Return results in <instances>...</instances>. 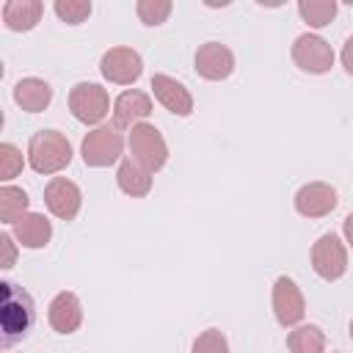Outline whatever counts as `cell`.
<instances>
[{"mask_svg": "<svg viewBox=\"0 0 353 353\" xmlns=\"http://www.w3.org/2000/svg\"><path fill=\"white\" fill-rule=\"evenodd\" d=\"M290 353H323L325 350V334L320 325H298L287 336Z\"/></svg>", "mask_w": 353, "mask_h": 353, "instance_id": "obj_20", "label": "cell"}, {"mask_svg": "<svg viewBox=\"0 0 353 353\" xmlns=\"http://www.w3.org/2000/svg\"><path fill=\"white\" fill-rule=\"evenodd\" d=\"M121 149H124V141H121V132L113 124H102V127L91 130L80 143L83 163L91 165V168L113 165L121 157Z\"/></svg>", "mask_w": 353, "mask_h": 353, "instance_id": "obj_4", "label": "cell"}, {"mask_svg": "<svg viewBox=\"0 0 353 353\" xmlns=\"http://www.w3.org/2000/svg\"><path fill=\"white\" fill-rule=\"evenodd\" d=\"M174 11V3L171 0H138L135 3V14L143 25H163L168 19V14Z\"/></svg>", "mask_w": 353, "mask_h": 353, "instance_id": "obj_23", "label": "cell"}, {"mask_svg": "<svg viewBox=\"0 0 353 353\" xmlns=\"http://www.w3.org/2000/svg\"><path fill=\"white\" fill-rule=\"evenodd\" d=\"M14 102L28 113H41L52 102V88L41 77H22L14 85Z\"/></svg>", "mask_w": 353, "mask_h": 353, "instance_id": "obj_18", "label": "cell"}, {"mask_svg": "<svg viewBox=\"0 0 353 353\" xmlns=\"http://www.w3.org/2000/svg\"><path fill=\"white\" fill-rule=\"evenodd\" d=\"M130 154L138 165H143L149 174L160 171L168 160V146H165V138L160 135V130L154 124H135L130 130Z\"/></svg>", "mask_w": 353, "mask_h": 353, "instance_id": "obj_3", "label": "cell"}, {"mask_svg": "<svg viewBox=\"0 0 353 353\" xmlns=\"http://www.w3.org/2000/svg\"><path fill=\"white\" fill-rule=\"evenodd\" d=\"M14 240L25 248H44L52 237V223L41 212H25L19 221L11 223Z\"/></svg>", "mask_w": 353, "mask_h": 353, "instance_id": "obj_16", "label": "cell"}, {"mask_svg": "<svg viewBox=\"0 0 353 353\" xmlns=\"http://www.w3.org/2000/svg\"><path fill=\"white\" fill-rule=\"evenodd\" d=\"M44 204L47 210L61 218V221H74L77 212H80V204H83V193L80 188L66 179V176H52L44 188Z\"/></svg>", "mask_w": 353, "mask_h": 353, "instance_id": "obj_10", "label": "cell"}, {"mask_svg": "<svg viewBox=\"0 0 353 353\" xmlns=\"http://www.w3.org/2000/svg\"><path fill=\"white\" fill-rule=\"evenodd\" d=\"M336 190L325 182H306L295 193V210L303 218H323L336 207Z\"/></svg>", "mask_w": 353, "mask_h": 353, "instance_id": "obj_12", "label": "cell"}, {"mask_svg": "<svg viewBox=\"0 0 353 353\" xmlns=\"http://www.w3.org/2000/svg\"><path fill=\"white\" fill-rule=\"evenodd\" d=\"M312 268L325 281H336V279L345 276V270H347V248L334 232L323 234L312 245Z\"/></svg>", "mask_w": 353, "mask_h": 353, "instance_id": "obj_6", "label": "cell"}, {"mask_svg": "<svg viewBox=\"0 0 353 353\" xmlns=\"http://www.w3.org/2000/svg\"><path fill=\"white\" fill-rule=\"evenodd\" d=\"M149 85H152L154 99L165 110H171L176 116H190L193 113V97H190V91L179 80H174L168 74H152V83Z\"/></svg>", "mask_w": 353, "mask_h": 353, "instance_id": "obj_13", "label": "cell"}, {"mask_svg": "<svg viewBox=\"0 0 353 353\" xmlns=\"http://www.w3.org/2000/svg\"><path fill=\"white\" fill-rule=\"evenodd\" d=\"M69 110L83 124H99L110 110V97L99 83H77L69 91Z\"/></svg>", "mask_w": 353, "mask_h": 353, "instance_id": "obj_5", "label": "cell"}, {"mask_svg": "<svg viewBox=\"0 0 353 353\" xmlns=\"http://www.w3.org/2000/svg\"><path fill=\"white\" fill-rule=\"evenodd\" d=\"M116 182H119L121 193H127L132 199H143L152 190V174L143 165H138L132 157L130 160H121V165L116 171Z\"/></svg>", "mask_w": 353, "mask_h": 353, "instance_id": "obj_19", "label": "cell"}, {"mask_svg": "<svg viewBox=\"0 0 353 353\" xmlns=\"http://www.w3.org/2000/svg\"><path fill=\"white\" fill-rule=\"evenodd\" d=\"M25 160H22V152L14 146V143H0V179L8 182L14 179L19 171H22Z\"/></svg>", "mask_w": 353, "mask_h": 353, "instance_id": "obj_26", "label": "cell"}, {"mask_svg": "<svg viewBox=\"0 0 353 353\" xmlns=\"http://www.w3.org/2000/svg\"><path fill=\"white\" fill-rule=\"evenodd\" d=\"M41 14H44L41 0H8V3H3V22L8 30H17V33L33 30L41 22Z\"/></svg>", "mask_w": 353, "mask_h": 353, "instance_id": "obj_17", "label": "cell"}, {"mask_svg": "<svg viewBox=\"0 0 353 353\" xmlns=\"http://www.w3.org/2000/svg\"><path fill=\"white\" fill-rule=\"evenodd\" d=\"M292 61L298 69H303L309 74H325L334 66V50L323 36L301 33L292 44Z\"/></svg>", "mask_w": 353, "mask_h": 353, "instance_id": "obj_7", "label": "cell"}, {"mask_svg": "<svg viewBox=\"0 0 353 353\" xmlns=\"http://www.w3.org/2000/svg\"><path fill=\"white\" fill-rule=\"evenodd\" d=\"M298 14L309 28H325L336 17V0H298Z\"/></svg>", "mask_w": 353, "mask_h": 353, "instance_id": "obj_21", "label": "cell"}, {"mask_svg": "<svg viewBox=\"0 0 353 353\" xmlns=\"http://www.w3.org/2000/svg\"><path fill=\"white\" fill-rule=\"evenodd\" d=\"M0 245H3V262H0V268H11L14 265V259H17V245H14V234H8V232H3L0 234Z\"/></svg>", "mask_w": 353, "mask_h": 353, "instance_id": "obj_27", "label": "cell"}, {"mask_svg": "<svg viewBox=\"0 0 353 353\" xmlns=\"http://www.w3.org/2000/svg\"><path fill=\"white\" fill-rule=\"evenodd\" d=\"M342 232H345V240H347V245L353 248V212L342 221Z\"/></svg>", "mask_w": 353, "mask_h": 353, "instance_id": "obj_29", "label": "cell"}, {"mask_svg": "<svg viewBox=\"0 0 353 353\" xmlns=\"http://www.w3.org/2000/svg\"><path fill=\"white\" fill-rule=\"evenodd\" d=\"M36 309L33 298L17 287L14 281H0V336L3 347H11L14 342L25 339L33 328Z\"/></svg>", "mask_w": 353, "mask_h": 353, "instance_id": "obj_1", "label": "cell"}, {"mask_svg": "<svg viewBox=\"0 0 353 353\" xmlns=\"http://www.w3.org/2000/svg\"><path fill=\"white\" fill-rule=\"evenodd\" d=\"M55 14L66 25H80L91 17V3L88 0H55Z\"/></svg>", "mask_w": 353, "mask_h": 353, "instance_id": "obj_24", "label": "cell"}, {"mask_svg": "<svg viewBox=\"0 0 353 353\" xmlns=\"http://www.w3.org/2000/svg\"><path fill=\"white\" fill-rule=\"evenodd\" d=\"M28 193L22 188L14 185H3L0 188V221L3 223H14L28 212Z\"/></svg>", "mask_w": 353, "mask_h": 353, "instance_id": "obj_22", "label": "cell"}, {"mask_svg": "<svg viewBox=\"0 0 353 353\" xmlns=\"http://www.w3.org/2000/svg\"><path fill=\"white\" fill-rule=\"evenodd\" d=\"M99 72L105 80H110L116 85H130L141 77L143 61L132 47H110L99 61Z\"/></svg>", "mask_w": 353, "mask_h": 353, "instance_id": "obj_8", "label": "cell"}, {"mask_svg": "<svg viewBox=\"0 0 353 353\" xmlns=\"http://www.w3.org/2000/svg\"><path fill=\"white\" fill-rule=\"evenodd\" d=\"M47 317H50V325L58 334H74L80 328V323H83V303H80V298L74 292L63 290L50 301Z\"/></svg>", "mask_w": 353, "mask_h": 353, "instance_id": "obj_15", "label": "cell"}, {"mask_svg": "<svg viewBox=\"0 0 353 353\" xmlns=\"http://www.w3.org/2000/svg\"><path fill=\"white\" fill-rule=\"evenodd\" d=\"M350 339H353V320H350Z\"/></svg>", "mask_w": 353, "mask_h": 353, "instance_id": "obj_30", "label": "cell"}, {"mask_svg": "<svg viewBox=\"0 0 353 353\" xmlns=\"http://www.w3.org/2000/svg\"><path fill=\"white\" fill-rule=\"evenodd\" d=\"M72 160V143L58 130H39L28 141V163L36 174H58Z\"/></svg>", "mask_w": 353, "mask_h": 353, "instance_id": "obj_2", "label": "cell"}, {"mask_svg": "<svg viewBox=\"0 0 353 353\" xmlns=\"http://www.w3.org/2000/svg\"><path fill=\"white\" fill-rule=\"evenodd\" d=\"M273 314L284 328L298 325L306 314L303 292L298 290V284L290 276H279L273 284Z\"/></svg>", "mask_w": 353, "mask_h": 353, "instance_id": "obj_9", "label": "cell"}, {"mask_svg": "<svg viewBox=\"0 0 353 353\" xmlns=\"http://www.w3.org/2000/svg\"><path fill=\"white\" fill-rule=\"evenodd\" d=\"M152 113V99L143 91H124L113 102V127L116 130H132Z\"/></svg>", "mask_w": 353, "mask_h": 353, "instance_id": "obj_14", "label": "cell"}, {"mask_svg": "<svg viewBox=\"0 0 353 353\" xmlns=\"http://www.w3.org/2000/svg\"><path fill=\"white\" fill-rule=\"evenodd\" d=\"M190 353H229V342L223 336V331L218 328H207L193 339Z\"/></svg>", "mask_w": 353, "mask_h": 353, "instance_id": "obj_25", "label": "cell"}, {"mask_svg": "<svg viewBox=\"0 0 353 353\" xmlns=\"http://www.w3.org/2000/svg\"><path fill=\"white\" fill-rule=\"evenodd\" d=\"M342 66H345V72L353 77V36H347L345 39V44H342Z\"/></svg>", "mask_w": 353, "mask_h": 353, "instance_id": "obj_28", "label": "cell"}, {"mask_svg": "<svg viewBox=\"0 0 353 353\" xmlns=\"http://www.w3.org/2000/svg\"><path fill=\"white\" fill-rule=\"evenodd\" d=\"M193 63H196L199 77L218 83V80H226L234 72V52L221 41H207L196 50Z\"/></svg>", "mask_w": 353, "mask_h": 353, "instance_id": "obj_11", "label": "cell"}]
</instances>
